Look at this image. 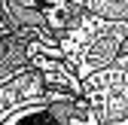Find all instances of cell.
<instances>
[{
	"instance_id": "1",
	"label": "cell",
	"mask_w": 128,
	"mask_h": 125,
	"mask_svg": "<svg viewBox=\"0 0 128 125\" xmlns=\"http://www.w3.org/2000/svg\"><path fill=\"white\" fill-rule=\"evenodd\" d=\"M82 6V3H79ZM128 46V22H107L82 6L79 22L58 37L61 58L79 76V82L107 70Z\"/></svg>"
},
{
	"instance_id": "2",
	"label": "cell",
	"mask_w": 128,
	"mask_h": 125,
	"mask_svg": "<svg viewBox=\"0 0 128 125\" xmlns=\"http://www.w3.org/2000/svg\"><path fill=\"white\" fill-rule=\"evenodd\" d=\"M0 125H101L82 95L49 92L0 119Z\"/></svg>"
},
{
	"instance_id": "3",
	"label": "cell",
	"mask_w": 128,
	"mask_h": 125,
	"mask_svg": "<svg viewBox=\"0 0 128 125\" xmlns=\"http://www.w3.org/2000/svg\"><path fill=\"white\" fill-rule=\"evenodd\" d=\"M82 98L88 101L101 125L128 119V52L119 55L107 70L82 82Z\"/></svg>"
},
{
	"instance_id": "4",
	"label": "cell",
	"mask_w": 128,
	"mask_h": 125,
	"mask_svg": "<svg viewBox=\"0 0 128 125\" xmlns=\"http://www.w3.org/2000/svg\"><path fill=\"white\" fill-rule=\"evenodd\" d=\"M43 49H58V46L40 43L37 37L24 34V30L9 28V22L0 24V88L18 80L22 73L34 70V58Z\"/></svg>"
},
{
	"instance_id": "5",
	"label": "cell",
	"mask_w": 128,
	"mask_h": 125,
	"mask_svg": "<svg viewBox=\"0 0 128 125\" xmlns=\"http://www.w3.org/2000/svg\"><path fill=\"white\" fill-rule=\"evenodd\" d=\"M82 6L107 22H128V0H116V3H110V0H86Z\"/></svg>"
},
{
	"instance_id": "6",
	"label": "cell",
	"mask_w": 128,
	"mask_h": 125,
	"mask_svg": "<svg viewBox=\"0 0 128 125\" xmlns=\"http://www.w3.org/2000/svg\"><path fill=\"white\" fill-rule=\"evenodd\" d=\"M107 125H128V119H119V122H107Z\"/></svg>"
},
{
	"instance_id": "7",
	"label": "cell",
	"mask_w": 128,
	"mask_h": 125,
	"mask_svg": "<svg viewBox=\"0 0 128 125\" xmlns=\"http://www.w3.org/2000/svg\"><path fill=\"white\" fill-rule=\"evenodd\" d=\"M125 52H128V46H125ZM125 52H122V55H125Z\"/></svg>"
}]
</instances>
